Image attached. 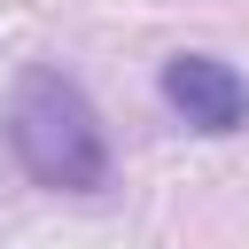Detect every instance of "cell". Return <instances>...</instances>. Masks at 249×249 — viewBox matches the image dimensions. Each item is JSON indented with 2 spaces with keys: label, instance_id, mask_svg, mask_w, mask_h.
<instances>
[{
  "label": "cell",
  "instance_id": "cell-1",
  "mask_svg": "<svg viewBox=\"0 0 249 249\" xmlns=\"http://www.w3.org/2000/svg\"><path fill=\"white\" fill-rule=\"evenodd\" d=\"M8 140L23 156V171L39 187H62V195H93L109 179V140H101V117L93 101L62 78V70H23L16 101H8Z\"/></svg>",
  "mask_w": 249,
  "mask_h": 249
},
{
  "label": "cell",
  "instance_id": "cell-2",
  "mask_svg": "<svg viewBox=\"0 0 249 249\" xmlns=\"http://www.w3.org/2000/svg\"><path fill=\"white\" fill-rule=\"evenodd\" d=\"M163 101H171L195 132H233V124H249V86H241V70H226V62H210V54H171V62H163Z\"/></svg>",
  "mask_w": 249,
  "mask_h": 249
}]
</instances>
